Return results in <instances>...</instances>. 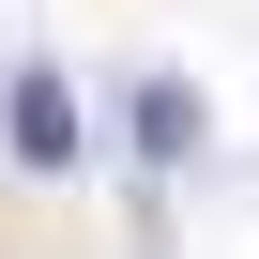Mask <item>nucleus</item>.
Segmentation results:
<instances>
[{"instance_id": "f03ea898", "label": "nucleus", "mask_w": 259, "mask_h": 259, "mask_svg": "<svg viewBox=\"0 0 259 259\" xmlns=\"http://www.w3.org/2000/svg\"><path fill=\"white\" fill-rule=\"evenodd\" d=\"M122 122H138V153H153V168L198 153V92H183V76H138V107H122Z\"/></svg>"}, {"instance_id": "f257e3e1", "label": "nucleus", "mask_w": 259, "mask_h": 259, "mask_svg": "<svg viewBox=\"0 0 259 259\" xmlns=\"http://www.w3.org/2000/svg\"><path fill=\"white\" fill-rule=\"evenodd\" d=\"M0 138H16V168H76V92L46 61H16V92H0Z\"/></svg>"}]
</instances>
